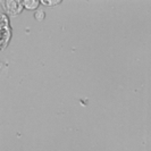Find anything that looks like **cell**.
Wrapping results in <instances>:
<instances>
[{
    "label": "cell",
    "mask_w": 151,
    "mask_h": 151,
    "mask_svg": "<svg viewBox=\"0 0 151 151\" xmlns=\"http://www.w3.org/2000/svg\"><path fill=\"white\" fill-rule=\"evenodd\" d=\"M10 32L8 26V19L6 16L0 15V49H2L9 40Z\"/></svg>",
    "instance_id": "1"
},
{
    "label": "cell",
    "mask_w": 151,
    "mask_h": 151,
    "mask_svg": "<svg viewBox=\"0 0 151 151\" xmlns=\"http://www.w3.org/2000/svg\"><path fill=\"white\" fill-rule=\"evenodd\" d=\"M43 16H45V14H43V12H38V13L35 14V17L38 18L39 21H41V19H43Z\"/></svg>",
    "instance_id": "4"
},
{
    "label": "cell",
    "mask_w": 151,
    "mask_h": 151,
    "mask_svg": "<svg viewBox=\"0 0 151 151\" xmlns=\"http://www.w3.org/2000/svg\"><path fill=\"white\" fill-rule=\"evenodd\" d=\"M4 4V2H2ZM6 7H7V10L12 14H17L21 12V5L18 2H15V1H7L6 4H4Z\"/></svg>",
    "instance_id": "2"
},
{
    "label": "cell",
    "mask_w": 151,
    "mask_h": 151,
    "mask_svg": "<svg viewBox=\"0 0 151 151\" xmlns=\"http://www.w3.org/2000/svg\"><path fill=\"white\" fill-rule=\"evenodd\" d=\"M38 1H24V6L27 9H34V8L38 7Z\"/></svg>",
    "instance_id": "3"
}]
</instances>
